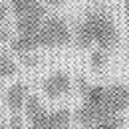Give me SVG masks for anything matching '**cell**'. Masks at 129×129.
Wrapping results in <instances>:
<instances>
[{"mask_svg": "<svg viewBox=\"0 0 129 129\" xmlns=\"http://www.w3.org/2000/svg\"><path fill=\"white\" fill-rule=\"evenodd\" d=\"M78 87L81 105L72 113L80 129H125L123 113L129 107V87L125 83H87L80 76Z\"/></svg>", "mask_w": 129, "mask_h": 129, "instance_id": "6da1fadb", "label": "cell"}, {"mask_svg": "<svg viewBox=\"0 0 129 129\" xmlns=\"http://www.w3.org/2000/svg\"><path fill=\"white\" fill-rule=\"evenodd\" d=\"M76 44L81 50L95 46L109 54L119 44V30L111 12L101 4L89 6L76 24Z\"/></svg>", "mask_w": 129, "mask_h": 129, "instance_id": "7a4b0ae2", "label": "cell"}, {"mask_svg": "<svg viewBox=\"0 0 129 129\" xmlns=\"http://www.w3.org/2000/svg\"><path fill=\"white\" fill-rule=\"evenodd\" d=\"M22 113L26 119V129H74V117L68 107L48 109L36 93H28Z\"/></svg>", "mask_w": 129, "mask_h": 129, "instance_id": "3957f363", "label": "cell"}, {"mask_svg": "<svg viewBox=\"0 0 129 129\" xmlns=\"http://www.w3.org/2000/svg\"><path fill=\"white\" fill-rule=\"evenodd\" d=\"M72 30L68 26L64 18L56 12H50L44 18L42 26L38 28V32L24 44V48L20 50V54H30L34 50L40 48H64L72 42Z\"/></svg>", "mask_w": 129, "mask_h": 129, "instance_id": "277c9868", "label": "cell"}, {"mask_svg": "<svg viewBox=\"0 0 129 129\" xmlns=\"http://www.w3.org/2000/svg\"><path fill=\"white\" fill-rule=\"evenodd\" d=\"M72 85H74V81H72L70 72L56 70L42 81V91L48 99H60V97L68 95L72 91Z\"/></svg>", "mask_w": 129, "mask_h": 129, "instance_id": "5b68a950", "label": "cell"}, {"mask_svg": "<svg viewBox=\"0 0 129 129\" xmlns=\"http://www.w3.org/2000/svg\"><path fill=\"white\" fill-rule=\"evenodd\" d=\"M28 85L24 81H12L8 87H6V107L10 115H22L24 111V103H26V97H28Z\"/></svg>", "mask_w": 129, "mask_h": 129, "instance_id": "8992f818", "label": "cell"}, {"mask_svg": "<svg viewBox=\"0 0 129 129\" xmlns=\"http://www.w3.org/2000/svg\"><path fill=\"white\" fill-rule=\"evenodd\" d=\"M18 74V64L10 58V54H0V80L4 81L6 78H14Z\"/></svg>", "mask_w": 129, "mask_h": 129, "instance_id": "52a82bcc", "label": "cell"}, {"mask_svg": "<svg viewBox=\"0 0 129 129\" xmlns=\"http://www.w3.org/2000/svg\"><path fill=\"white\" fill-rule=\"evenodd\" d=\"M105 64H107V52H103V50H99V48H93L91 50V56H89V66L99 70V68H103Z\"/></svg>", "mask_w": 129, "mask_h": 129, "instance_id": "ba28073f", "label": "cell"}, {"mask_svg": "<svg viewBox=\"0 0 129 129\" xmlns=\"http://www.w3.org/2000/svg\"><path fill=\"white\" fill-rule=\"evenodd\" d=\"M8 129H26L24 115H10V119H8Z\"/></svg>", "mask_w": 129, "mask_h": 129, "instance_id": "9c48e42d", "label": "cell"}, {"mask_svg": "<svg viewBox=\"0 0 129 129\" xmlns=\"http://www.w3.org/2000/svg\"><path fill=\"white\" fill-rule=\"evenodd\" d=\"M22 62H24L26 66H36L40 60H38V56H36V54L30 52V54H22Z\"/></svg>", "mask_w": 129, "mask_h": 129, "instance_id": "30bf717a", "label": "cell"}, {"mask_svg": "<svg viewBox=\"0 0 129 129\" xmlns=\"http://www.w3.org/2000/svg\"><path fill=\"white\" fill-rule=\"evenodd\" d=\"M10 14V8H8V4H0V22H4L6 18Z\"/></svg>", "mask_w": 129, "mask_h": 129, "instance_id": "8fae6325", "label": "cell"}, {"mask_svg": "<svg viewBox=\"0 0 129 129\" xmlns=\"http://www.w3.org/2000/svg\"><path fill=\"white\" fill-rule=\"evenodd\" d=\"M62 2H64V0H44V4H46V6H52V8H58Z\"/></svg>", "mask_w": 129, "mask_h": 129, "instance_id": "7c38bea8", "label": "cell"}, {"mask_svg": "<svg viewBox=\"0 0 129 129\" xmlns=\"http://www.w3.org/2000/svg\"><path fill=\"white\" fill-rule=\"evenodd\" d=\"M0 129H8V121L0 117Z\"/></svg>", "mask_w": 129, "mask_h": 129, "instance_id": "4fadbf2b", "label": "cell"}, {"mask_svg": "<svg viewBox=\"0 0 129 129\" xmlns=\"http://www.w3.org/2000/svg\"><path fill=\"white\" fill-rule=\"evenodd\" d=\"M125 2V14H127V20H129V0H123Z\"/></svg>", "mask_w": 129, "mask_h": 129, "instance_id": "5bb4252c", "label": "cell"}, {"mask_svg": "<svg viewBox=\"0 0 129 129\" xmlns=\"http://www.w3.org/2000/svg\"><path fill=\"white\" fill-rule=\"evenodd\" d=\"M0 91H2V80H0Z\"/></svg>", "mask_w": 129, "mask_h": 129, "instance_id": "9a60e30c", "label": "cell"}]
</instances>
